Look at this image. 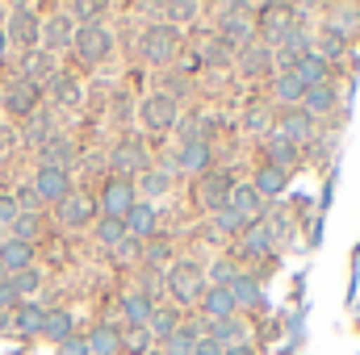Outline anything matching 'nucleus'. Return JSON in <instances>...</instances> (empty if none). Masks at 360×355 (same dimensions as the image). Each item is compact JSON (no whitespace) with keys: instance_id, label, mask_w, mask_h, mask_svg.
Returning <instances> with one entry per match:
<instances>
[{"instance_id":"1","label":"nucleus","mask_w":360,"mask_h":355,"mask_svg":"<svg viewBox=\"0 0 360 355\" xmlns=\"http://www.w3.org/2000/svg\"><path fill=\"white\" fill-rule=\"evenodd\" d=\"M256 8L260 4H214V17H218V38L222 42H231L235 51L239 46H248V42H256Z\"/></svg>"},{"instance_id":"2","label":"nucleus","mask_w":360,"mask_h":355,"mask_svg":"<svg viewBox=\"0 0 360 355\" xmlns=\"http://www.w3.org/2000/svg\"><path fill=\"white\" fill-rule=\"evenodd\" d=\"M139 55H143L151 67H172L176 55H180V29L176 25H168V21L147 25L143 38H139Z\"/></svg>"},{"instance_id":"3","label":"nucleus","mask_w":360,"mask_h":355,"mask_svg":"<svg viewBox=\"0 0 360 355\" xmlns=\"http://www.w3.org/2000/svg\"><path fill=\"white\" fill-rule=\"evenodd\" d=\"M205 288H210V280H205V267L201 264L176 260V264L168 267V293H172L176 305H201Z\"/></svg>"},{"instance_id":"4","label":"nucleus","mask_w":360,"mask_h":355,"mask_svg":"<svg viewBox=\"0 0 360 355\" xmlns=\"http://www.w3.org/2000/svg\"><path fill=\"white\" fill-rule=\"evenodd\" d=\"M289 29H293V4H260L256 8V38L264 46L276 51Z\"/></svg>"},{"instance_id":"5","label":"nucleus","mask_w":360,"mask_h":355,"mask_svg":"<svg viewBox=\"0 0 360 355\" xmlns=\"http://www.w3.org/2000/svg\"><path fill=\"white\" fill-rule=\"evenodd\" d=\"M4 38L17 42V46H25V51H34V46L42 42L38 8H34V4H13V8H8V21H4Z\"/></svg>"},{"instance_id":"6","label":"nucleus","mask_w":360,"mask_h":355,"mask_svg":"<svg viewBox=\"0 0 360 355\" xmlns=\"http://www.w3.org/2000/svg\"><path fill=\"white\" fill-rule=\"evenodd\" d=\"M109 168H113L117 180H130V184H134V180L151 168V155H147V147H143L139 138H122V142L113 147V155H109Z\"/></svg>"},{"instance_id":"7","label":"nucleus","mask_w":360,"mask_h":355,"mask_svg":"<svg viewBox=\"0 0 360 355\" xmlns=\"http://www.w3.org/2000/svg\"><path fill=\"white\" fill-rule=\"evenodd\" d=\"M139 117H143L147 130L168 134V130H176L180 126V100H172L168 92H151V96L139 105Z\"/></svg>"},{"instance_id":"8","label":"nucleus","mask_w":360,"mask_h":355,"mask_svg":"<svg viewBox=\"0 0 360 355\" xmlns=\"http://www.w3.org/2000/svg\"><path fill=\"white\" fill-rule=\"evenodd\" d=\"M72 51L84 59V63H105L109 55H113V34L101 25V21H92V25H76V42H72Z\"/></svg>"},{"instance_id":"9","label":"nucleus","mask_w":360,"mask_h":355,"mask_svg":"<svg viewBox=\"0 0 360 355\" xmlns=\"http://www.w3.org/2000/svg\"><path fill=\"white\" fill-rule=\"evenodd\" d=\"M231 188H235V176L231 172H222V168H214V172H205V176L197 180V201H201V209H210V213H222V209H231Z\"/></svg>"},{"instance_id":"10","label":"nucleus","mask_w":360,"mask_h":355,"mask_svg":"<svg viewBox=\"0 0 360 355\" xmlns=\"http://www.w3.org/2000/svg\"><path fill=\"white\" fill-rule=\"evenodd\" d=\"M281 138H289L297 151H306L310 142H314V134H319V121L310 117V113H302V109H285L281 117H276V126H272Z\"/></svg>"},{"instance_id":"11","label":"nucleus","mask_w":360,"mask_h":355,"mask_svg":"<svg viewBox=\"0 0 360 355\" xmlns=\"http://www.w3.org/2000/svg\"><path fill=\"white\" fill-rule=\"evenodd\" d=\"M55 217L68 226V230H80V226H96V201H92L89 192H80V188H72L59 205H55Z\"/></svg>"},{"instance_id":"12","label":"nucleus","mask_w":360,"mask_h":355,"mask_svg":"<svg viewBox=\"0 0 360 355\" xmlns=\"http://www.w3.org/2000/svg\"><path fill=\"white\" fill-rule=\"evenodd\" d=\"M134 205H139L134 184H130V180L109 176V184L101 188V217H122V222H126V213H130Z\"/></svg>"},{"instance_id":"13","label":"nucleus","mask_w":360,"mask_h":355,"mask_svg":"<svg viewBox=\"0 0 360 355\" xmlns=\"http://www.w3.org/2000/svg\"><path fill=\"white\" fill-rule=\"evenodd\" d=\"M348 46H352V34H348V29H340L335 21H323V25H319V34H314V55H323L331 67L348 55Z\"/></svg>"},{"instance_id":"14","label":"nucleus","mask_w":360,"mask_h":355,"mask_svg":"<svg viewBox=\"0 0 360 355\" xmlns=\"http://www.w3.org/2000/svg\"><path fill=\"white\" fill-rule=\"evenodd\" d=\"M231 297H235V309H239V314H264V309H269L264 284H260V276H252V272H243V276L231 284Z\"/></svg>"},{"instance_id":"15","label":"nucleus","mask_w":360,"mask_h":355,"mask_svg":"<svg viewBox=\"0 0 360 355\" xmlns=\"http://www.w3.org/2000/svg\"><path fill=\"white\" fill-rule=\"evenodd\" d=\"M260 163H272V168L289 172V168H297V163H302V151H297L289 138H281L276 130H269V134L260 138Z\"/></svg>"},{"instance_id":"16","label":"nucleus","mask_w":360,"mask_h":355,"mask_svg":"<svg viewBox=\"0 0 360 355\" xmlns=\"http://www.w3.org/2000/svg\"><path fill=\"white\" fill-rule=\"evenodd\" d=\"M176 168L184 176H205V172H214V142H205V138H197V142H184L176 151Z\"/></svg>"},{"instance_id":"17","label":"nucleus","mask_w":360,"mask_h":355,"mask_svg":"<svg viewBox=\"0 0 360 355\" xmlns=\"http://www.w3.org/2000/svg\"><path fill=\"white\" fill-rule=\"evenodd\" d=\"M272 63H276V59H272V46H264L260 38L235 51V67H239V72H243L248 80H260V76H269Z\"/></svg>"},{"instance_id":"18","label":"nucleus","mask_w":360,"mask_h":355,"mask_svg":"<svg viewBox=\"0 0 360 355\" xmlns=\"http://www.w3.org/2000/svg\"><path fill=\"white\" fill-rule=\"evenodd\" d=\"M34 192L42 205H59L68 192H72V172H59V168H38L34 176Z\"/></svg>"},{"instance_id":"19","label":"nucleus","mask_w":360,"mask_h":355,"mask_svg":"<svg viewBox=\"0 0 360 355\" xmlns=\"http://www.w3.org/2000/svg\"><path fill=\"white\" fill-rule=\"evenodd\" d=\"M42 42H46V55H59V51H72L76 42V21L68 13H55L42 21Z\"/></svg>"},{"instance_id":"20","label":"nucleus","mask_w":360,"mask_h":355,"mask_svg":"<svg viewBox=\"0 0 360 355\" xmlns=\"http://www.w3.org/2000/svg\"><path fill=\"white\" fill-rule=\"evenodd\" d=\"M38 100H42V88L30 84V80H13L8 92H4V109L13 117H34L38 113Z\"/></svg>"},{"instance_id":"21","label":"nucleus","mask_w":360,"mask_h":355,"mask_svg":"<svg viewBox=\"0 0 360 355\" xmlns=\"http://www.w3.org/2000/svg\"><path fill=\"white\" fill-rule=\"evenodd\" d=\"M76 159H80V151H76V142H72V138H63V134H55V138L38 151V168L72 172V168H76Z\"/></svg>"},{"instance_id":"22","label":"nucleus","mask_w":360,"mask_h":355,"mask_svg":"<svg viewBox=\"0 0 360 355\" xmlns=\"http://www.w3.org/2000/svg\"><path fill=\"white\" fill-rule=\"evenodd\" d=\"M126 230H130V239L151 243V239L160 234V209H155L151 201H139V205L126 213Z\"/></svg>"},{"instance_id":"23","label":"nucleus","mask_w":360,"mask_h":355,"mask_svg":"<svg viewBox=\"0 0 360 355\" xmlns=\"http://www.w3.org/2000/svg\"><path fill=\"white\" fill-rule=\"evenodd\" d=\"M272 251H276V239H272V230L264 222H256L239 234V260H264Z\"/></svg>"},{"instance_id":"24","label":"nucleus","mask_w":360,"mask_h":355,"mask_svg":"<svg viewBox=\"0 0 360 355\" xmlns=\"http://www.w3.org/2000/svg\"><path fill=\"white\" fill-rule=\"evenodd\" d=\"M306 84H302V76L297 72H276L272 76V100L281 105V109H302V100H306Z\"/></svg>"},{"instance_id":"25","label":"nucleus","mask_w":360,"mask_h":355,"mask_svg":"<svg viewBox=\"0 0 360 355\" xmlns=\"http://www.w3.org/2000/svg\"><path fill=\"white\" fill-rule=\"evenodd\" d=\"M231 209H235V213H239V217H243L248 226H256V222L264 217V196H260V192L252 188V180H248V184H235V188H231Z\"/></svg>"},{"instance_id":"26","label":"nucleus","mask_w":360,"mask_h":355,"mask_svg":"<svg viewBox=\"0 0 360 355\" xmlns=\"http://www.w3.org/2000/svg\"><path fill=\"white\" fill-rule=\"evenodd\" d=\"M151 314H155V301H151L147 288H130V293H122V322H126V326H147Z\"/></svg>"},{"instance_id":"27","label":"nucleus","mask_w":360,"mask_h":355,"mask_svg":"<svg viewBox=\"0 0 360 355\" xmlns=\"http://www.w3.org/2000/svg\"><path fill=\"white\" fill-rule=\"evenodd\" d=\"M302 113H310L314 121H323V117H335V113H340V88H335V84L310 88V92H306V100H302Z\"/></svg>"},{"instance_id":"28","label":"nucleus","mask_w":360,"mask_h":355,"mask_svg":"<svg viewBox=\"0 0 360 355\" xmlns=\"http://www.w3.org/2000/svg\"><path fill=\"white\" fill-rule=\"evenodd\" d=\"M201 314H205L210 322L235 318L239 309H235V297H231V288H222V284H210V288H205V297H201Z\"/></svg>"},{"instance_id":"29","label":"nucleus","mask_w":360,"mask_h":355,"mask_svg":"<svg viewBox=\"0 0 360 355\" xmlns=\"http://www.w3.org/2000/svg\"><path fill=\"white\" fill-rule=\"evenodd\" d=\"M42 322H46V309H42L38 301H21V305L13 309V335H21V339L42 335Z\"/></svg>"},{"instance_id":"30","label":"nucleus","mask_w":360,"mask_h":355,"mask_svg":"<svg viewBox=\"0 0 360 355\" xmlns=\"http://www.w3.org/2000/svg\"><path fill=\"white\" fill-rule=\"evenodd\" d=\"M84 339H89L92 355H122V326H113V322H96Z\"/></svg>"},{"instance_id":"31","label":"nucleus","mask_w":360,"mask_h":355,"mask_svg":"<svg viewBox=\"0 0 360 355\" xmlns=\"http://www.w3.org/2000/svg\"><path fill=\"white\" fill-rule=\"evenodd\" d=\"M59 130H55V117L51 113H34V117H25V130H21V138H25V147H34V151H42L51 138H55Z\"/></svg>"},{"instance_id":"32","label":"nucleus","mask_w":360,"mask_h":355,"mask_svg":"<svg viewBox=\"0 0 360 355\" xmlns=\"http://www.w3.org/2000/svg\"><path fill=\"white\" fill-rule=\"evenodd\" d=\"M210 339L226 351V347H239V343H248V322L235 314V318H222V322H210Z\"/></svg>"},{"instance_id":"33","label":"nucleus","mask_w":360,"mask_h":355,"mask_svg":"<svg viewBox=\"0 0 360 355\" xmlns=\"http://www.w3.org/2000/svg\"><path fill=\"white\" fill-rule=\"evenodd\" d=\"M285 184H289V172H281V168H272V163H256V176H252V188L272 201V196H281L285 192Z\"/></svg>"},{"instance_id":"34","label":"nucleus","mask_w":360,"mask_h":355,"mask_svg":"<svg viewBox=\"0 0 360 355\" xmlns=\"http://www.w3.org/2000/svg\"><path fill=\"white\" fill-rule=\"evenodd\" d=\"M293 72L302 76V84H306V88H323V84H331V63H327L323 55H314V51H310Z\"/></svg>"},{"instance_id":"35","label":"nucleus","mask_w":360,"mask_h":355,"mask_svg":"<svg viewBox=\"0 0 360 355\" xmlns=\"http://www.w3.org/2000/svg\"><path fill=\"white\" fill-rule=\"evenodd\" d=\"M76 335V318L68 314V309H46V322H42V339H51L55 347L59 343H68Z\"/></svg>"},{"instance_id":"36","label":"nucleus","mask_w":360,"mask_h":355,"mask_svg":"<svg viewBox=\"0 0 360 355\" xmlns=\"http://www.w3.org/2000/svg\"><path fill=\"white\" fill-rule=\"evenodd\" d=\"M0 264H4L8 276H13V272H25V267H34V247H30V243L8 239V243L0 247Z\"/></svg>"},{"instance_id":"37","label":"nucleus","mask_w":360,"mask_h":355,"mask_svg":"<svg viewBox=\"0 0 360 355\" xmlns=\"http://www.w3.org/2000/svg\"><path fill=\"white\" fill-rule=\"evenodd\" d=\"M180 322H184V318H180L176 309H155V314H151V322H147V330H151V339H155V347H160V343H168V339L176 335V330H180Z\"/></svg>"},{"instance_id":"38","label":"nucleus","mask_w":360,"mask_h":355,"mask_svg":"<svg viewBox=\"0 0 360 355\" xmlns=\"http://www.w3.org/2000/svg\"><path fill=\"white\" fill-rule=\"evenodd\" d=\"M197 63H205V67H226V63H235V46L222 42L218 34H210L205 46H201V59H197Z\"/></svg>"},{"instance_id":"39","label":"nucleus","mask_w":360,"mask_h":355,"mask_svg":"<svg viewBox=\"0 0 360 355\" xmlns=\"http://www.w3.org/2000/svg\"><path fill=\"white\" fill-rule=\"evenodd\" d=\"M168 188H172V176H168V172H160V168H147L143 176L134 180V192H143L147 201H155V196H168Z\"/></svg>"},{"instance_id":"40","label":"nucleus","mask_w":360,"mask_h":355,"mask_svg":"<svg viewBox=\"0 0 360 355\" xmlns=\"http://www.w3.org/2000/svg\"><path fill=\"white\" fill-rule=\"evenodd\" d=\"M155 347L147 326H122V355H147Z\"/></svg>"},{"instance_id":"41","label":"nucleus","mask_w":360,"mask_h":355,"mask_svg":"<svg viewBox=\"0 0 360 355\" xmlns=\"http://www.w3.org/2000/svg\"><path fill=\"white\" fill-rule=\"evenodd\" d=\"M92 230H96V243H101V247H105V251H113V247H117V243H122V239H126V234H130V230H126V222H122V217H101V222H96V226H92Z\"/></svg>"},{"instance_id":"42","label":"nucleus","mask_w":360,"mask_h":355,"mask_svg":"<svg viewBox=\"0 0 360 355\" xmlns=\"http://www.w3.org/2000/svg\"><path fill=\"white\" fill-rule=\"evenodd\" d=\"M8 288H13V297H17V301H25V297H34V293L42 288V272H38V267L13 272V276H8Z\"/></svg>"},{"instance_id":"43","label":"nucleus","mask_w":360,"mask_h":355,"mask_svg":"<svg viewBox=\"0 0 360 355\" xmlns=\"http://www.w3.org/2000/svg\"><path fill=\"white\" fill-rule=\"evenodd\" d=\"M38 230H42V222H38L34 213H17V222L8 226V239H17V243H30V247H34Z\"/></svg>"},{"instance_id":"44","label":"nucleus","mask_w":360,"mask_h":355,"mask_svg":"<svg viewBox=\"0 0 360 355\" xmlns=\"http://www.w3.org/2000/svg\"><path fill=\"white\" fill-rule=\"evenodd\" d=\"M239 276H243V267L235 264V260H214V267H210V276H205V280H210V284H222V288H231Z\"/></svg>"},{"instance_id":"45","label":"nucleus","mask_w":360,"mask_h":355,"mask_svg":"<svg viewBox=\"0 0 360 355\" xmlns=\"http://www.w3.org/2000/svg\"><path fill=\"white\" fill-rule=\"evenodd\" d=\"M51 96H55L59 105H76V100H80V84H76L72 76H59V72H55V80H51Z\"/></svg>"},{"instance_id":"46","label":"nucleus","mask_w":360,"mask_h":355,"mask_svg":"<svg viewBox=\"0 0 360 355\" xmlns=\"http://www.w3.org/2000/svg\"><path fill=\"white\" fill-rule=\"evenodd\" d=\"M205 8L201 4H193V0H176V4H164V21L168 25H176V21H193V17H201Z\"/></svg>"},{"instance_id":"47","label":"nucleus","mask_w":360,"mask_h":355,"mask_svg":"<svg viewBox=\"0 0 360 355\" xmlns=\"http://www.w3.org/2000/svg\"><path fill=\"white\" fill-rule=\"evenodd\" d=\"M214 226H218V234H231V239H239V234L248 230V222H243L235 209H222V213H214Z\"/></svg>"},{"instance_id":"48","label":"nucleus","mask_w":360,"mask_h":355,"mask_svg":"<svg viewBox=\"0 0 360 355\" xmlns=\"http://www.w3.org/2000/svg\"><path fill=\"white\" fill-rule=\"evenodd\" d=\"M143 260H147L151 267L172 264V243H168V239H164V243H155V239H151V243H143Z\"/></svg>"},{"instance_id":"49","label":"nucleus","mask_w":360,"mask_h":355,"mask_svg":"<svg viewBox=\"0 0 360 355\" xmlns=\"http://www.w3.org/2000/svg\"><path fill=\"white\" fill-rule=\"evenodd\" d=\"M109 4H89V0H76V4H63V13L72 17V21H84V25H92V17H101Z\"/></svg>"},{"instance_id":"50","label":"nucleus","mask_w":360,"mask_h":355,"mask_svg":"<svg viewBox=\"0 0 360 355\" xmlns=\"http://www.w3.org/2000/svg\"><path fill=\"white\" fill-rule=\"evenodd\" d=\"M13 201H17V209H21V213H34V217H38V209H42V201H38L34 184H25L21 192H13Z\"/></svg>"},{"instance_id":"51","label":"nucleus","mask_w":360,"mask_h":355,"mask_svg":"<svg viewBox=\"0 0 360 355\" xmlns=\"http://www.w3.org/2000/svg\"><path fill=\"white\" fill-rule=\"evenodd\" d=\"M113 255H117V260H122V264H134V260H143V243H139V239H130V234H126V239H122V243H117V247H113Z\"/></svg>"},{"instance_id":"52","label":"nucleus","mask_w":360,"mask_h":355,"mask_svg":"<svg viewBox=\"0 0 360 355\" xmlns=\"http://www.w3.org/2000/svg\"><path fill=\"white\" fill-rule=\"evenodd\" d=\"M17 201H13V192H0V230H8L13 222H17Z\"/></svg>"},{"instance_id":"53","label":"nucleus","mask_w":360,"mask_h":355,"mask_svg":"<svg viewBox=\"0 0 360 355\" xmlns=\"http://www.w3.org/2000/svg\"><path fill=\"white\" fill-rule=\"evenodd\" d=\"M269 126H272L269 109H260V105H252V109H248V130H252V134H264Z\"/></svg>"},{"instance_id":"54","label":"nucleus","mask_w":360,"mask_h":355,"mask_svg":"<svg viewBox=\"0 0 360 355\" xmlns=\"http://www.w3.org/2000/svg\"><path fill=\"white\" fill-rule=\"evenodd\" d=\"M59 355H92L89 351V339H84V335H72L68 343H59Z\"/></svg>"},{"instance_id":"55","label":"nucleus","mask_w":360,"mask_h":355,"mask_svg":"<svg viewBox=\"0 0 360 355\" xmlns=\"http://www.w3.org/2000/svg\"><path fill=\"white\" fill-rule=\"evenodd\" d=\"M193 355H222V347L205 335V339H197V343H193Z\"/></svg>"},{"instance_id":"56","label":"nucleus","mask_w":360,"mask_h":355,"mask_svg":"<svg viewBox=\"0 0 360 355\" xmlns=\"http://www.w3.org/2000/svg\"><path fill=\"white\" fill-rule=\"evenodd\" d=\"M222 355H256V347L252 343H239V347H226Z\"/></svg>"},{"instance_id":"57","label":"nucleus","mask_w":360,"mask_h":355,"mask_svg":"<svg viewBox=\"0 0 360 355\" xmlns=\"http://www.w3.org/2000/svg\"><path fill=\"white\" fill-rule=\"evenodd\" d=\"M4 51H8V38H4V29H0V59H4Z\"/></svg>"},{"instance_id":"58","label":"nucleus","mask_w":360,"mask_h":355,"mask_svg":"<svg viewBox=\"0 0 360 355\" xmlns=\"http://www.w3.org/2000/svg\"><path fill=\"white\" fill-rule=\"evenodd\" d=\"M4 280H8V272H4V264H0V284H4Z\"/></svg>"},{"instance_id":"59","label":"nucleus","mask_w":360,"mask_h":355,"mask_svg":"<svg viewBox=\"0 0 360 355\" xmlns=\"http://www.w3.org/2000/svg\"><path fill=\"white\" fill-rule=\"evenodd\" d=\"M147 355H164V351H160V347H151V351H147Z\"/></svg>"}]
</instances>
